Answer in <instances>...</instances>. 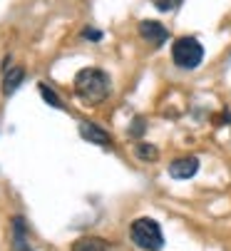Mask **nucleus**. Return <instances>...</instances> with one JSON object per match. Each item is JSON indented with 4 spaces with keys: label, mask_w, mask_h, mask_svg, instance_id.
Returning a JSON list of instances; mask_svg holds the SVG:
<instances>
[{
    "label": "nucleus",
    "mask_w": 231,
    "mask_h": 251,
    "mask_svg": "<svg viewBox=\"0 0 231 251\" xmlns=\"http://www.w3.org/2000/svg\"><path fill=\"white\" fill-rule=\"evenodd\" d=\"M112 80L100 67H85L75 75V95L85 104H100L109 97Z\"/></svg>",
    "instance_id": "obj_1"
},
{
    "label": "nucleus",
    "mask_w": 231,
    "mask_h": 251,
    "mask_svg": "<svg viewBox=\"0 0 231 251\" xmlns=\"http://www.w3.org/2000/svg\"><path fill=\"white\" fill-rule=\"evenodd\" d=\"M129 239L137 249L142 251H159L164 246V234H162V226L149 219V217H142V219H134L132 226H129Z\"/></svg>",
    "instance_id": "obj_2"
},
{
    "label": "nucleus",
    "mask_w": 231,
    "mask_h": 251,
    "mask_svg": "<svg viewBox=\"0 0 231 251\" xmlns=\"http://www.w3.org/2000/svg\"><path fill=\"white\" fill-rule=\"evenodd\" d=\"M172 62L179 70H197L204 62V48L197 38L191 35H184V38H177L172 45Z\"/></svg>",
    "instance_id": "obj_3"
},
{
    "label": "nucleus",
    "mask_w": 231,
    "mask_h": 251,
    "mask_svg": "<svg viewBox=\"0 0 231 251\" xmlns=\"http://www.w3.org/2000/svg\"><path fill=\"white\" fill-rule=\"evenodd\" d=\"M139 35L152 45V48H162L169 40V30L159 23V20H142L139 23Z\"/></svg>",
    "instance_id": "obj_4"
},
{
    "label": "nucleus",
    "mask_w": 231,
    "mask_h": 251,
    "mask_svg": "<svg viewBox=\"0 0 231 251\" xmlns=\"http://www.w3.org/2000/svg\"><path fill=\"white\" fill-rule=\"evenodd\" d=\"M167 172L172 179H191L199 172V159L197 157H179L167 167Z\"/></svg>",
    "instance_id": "obj_5"
},
{
    "label": "nucleus",
    "mask_w": 231,
    "mask_h": 251,
    "mask_svg": "<svg viewBox=\"0 0 231 251\" xmlns=\"http://www.w3.org/2000/svg\"><path fill=\"white\" fill-rule=\"evenodd\" d=\"M80 137L87 139V142H92V145H102V147L112 145V134L104 132V129H102L100 125H95V122H80Z\"/></svg>",
    "instance_id": "obj_6"
},
{
    "label": "nucleus",
    "mask_w": 231,
    "mask_h": 251,
    "mask_svg": "<svg viewBox=\"0 0 231 251\" xmlns=\"http://www.w3.org/2000/svg\"><path fill=\"white\" fill-rule=\"evenodd\" d=\"M13 246H15V251H32L30 241H27V226H25L23 217L13 219Z\"/></svg>",
    "instance_id": "obj_7"
},
{
    "label": "nucleus",
    "mask_w": 231,
    "mask_h": 251,
    "mask_svg": "<svg viewBox=\"0 0 231 251\" xmlns=\"http://www.w3.org/2000/svg\"><path fill=\"white\" fill-rule=\"evenodd\" d=\"M70 251H109V244L100 236H82L72 244Z\"/></svg>",
    "instance_id": "obj_8"
},
{
    "label": "nucleus",
    "mask_w": 231,
    "mask_h": 251,
    "mask_svg": "<svg viewBox=\"0 0 231 251\" xmlns=\"http://www.w3.org/2000/svg\"><path fill=\"white\" fill-rule=\"evenodd\" d=\"M23 80H25V70H23V67L8 70V73H5V80H3V92H5V95H13V92L20 87Z\"/></svg>",
    "instance_id": "obj_9"
},
{
    "label": "nucleus",
    "mask_w": 231,
    "mask_h": 251,
    "mask_svg": "<svg viewBox=\"0 0 231 251\" xmlns=\"http://www.w3.org/2000/svg\"><path fill=\"white\" fill-rule=\"evenodd\" d=\"M134 152L142 162H157L159 159V150L154 145H147V142H139V145L134 147Z\"/></svg>",
    "instance_id": "obj_10"
},
{
    "label": "nucleus",
    "mask_w": 231,
    "mask_h": 251,
    "mask_svg": "<svg viewBox=\"0 0 231 251\" xmlns=\"http://www.w3.org/2000/svg\"><path fill=\"white\" fill-rule=\"evenodd\" d=\"M37 90H40V95H43V100L50 104V107H55V110H65V107H62V100L57 97V92L52 90V87H48L45 82H40V85H37Z\"/></svg>",
    "instance_id": "obj_11"
},
{
    "label": "nucleus",
    "mask_w": 231,
    "mask_h": 251,
    "mask_svg": "<svg viewBox=\"0 0 231 251\" xmlns=\"http://www.w3.org/2000/svg\"><path fill=\"white\" fill-rule=\"evenodd\" d=\"M154 3V8L157 10H162V13H172V10H177L184 0H152Z\"/></svg>",
    "instance_id": "obj_12"
},
{
    "label": "nucleus",
    "mask_w": 231,
    "mask_h": 251,
    "mask_svg": "<svg viewBox=\"0 0 231 251\" xmlns=\"http://www.w3.org/2000/svg\"><path fill=\"white\" fill-rule=\"evenodd\" d=\"M144 125H147V120H144V117H134V120H132V125H129V137H142V134L147 132V127H144Z\"/></svg>",
    "instance_id": "obj_13"
},
{
    "label": "nucleus",
    "mask_w": 231,
    "mask_h": 251,
    "mask_svg": "<svg viewBox=\"0 0 231 251\" xmlns=\"http://www.w3.org/2000/svg\"><path fill=\"white\" fill-rule=\"evenodd\" d=\"M82 38H85V40H95V43H97V40H102V32H100V30H95V27H85V30H82Z\"/></svg>",
    "instance_id": "obj_14"
}]
</instances>
